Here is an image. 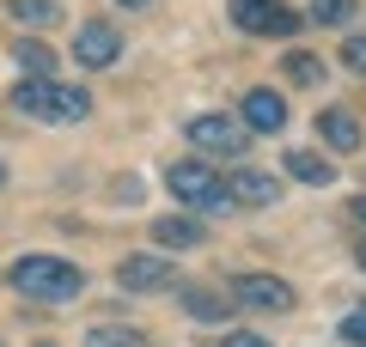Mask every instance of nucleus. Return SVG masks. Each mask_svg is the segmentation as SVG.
<instances>
[{
    "instance_id": "nucleus-1",
    "label": "nucleus",
    "mask_w": 366,
    "mask_h": 347,
    "mask_svg": "<svg viewBox=\"0 0 366 347\" xmlns=\"http://www.w3.org/2000/svg\"><path fill=\"white\" fill-rule=\"evenodd\" d=\"M13 110L31 116V122H86L92 116V98L79 86H61V79H19L13 86Z\"/></svg>"
},
{
    "instance_id": "nucleus-2",
    "label": "nucleus",
    "mask_w": 366,
    "mask_h": 347,
    "mask_svg": "<svg viewBox=\"0 0 366 347\" xmlns=\"http://www.w3.org/2000/svg\"><path fill=\"white\" fill-rule=\"evenodd\" d=\"M6 281H13V293H19V298L61 305V298H74L79 286H86V274H79L67 256H19L13 268H6Z\"/></svg>"
},
{
    "instance_id": "nucleus-3",
    "label": "nucleus",
    "mask_w": 366,
    "mask_h": 347,
    "mask_svg": "<svg viewBox=\"0 0 366 347\" xmlns=\"http://www.w3.org/2000/svg\"><path fill=\"white\" fill-rule=\"evenodd\" d=\"M165 189L177 195L183 207H202V213H220V207H232V201H226L220 171H214L208 159H177V165H165Z\"/></svg>"
},
{
    "instance_id": "nucleus-4",
    "label": "nucleus",
    "mask_w": 366,
    "mask_h": 347,
    "mask_svg": "<svg viewBox=\"0 0 366 347\" xmlns=\"http://www.w3.org/2000/svg\"><path fill=\"white\" fill-rule=\"evenodd\" d=\"M183 134L208 159H244V146H250V129L238 116H196V122H183Z\"/></svg>"
},
{
    "instance_id": "nucleus-5",
    "label": "nucleus",
    "mask_w": 366,
    "mask_h": 347,
    "mask_svg": "<svg viewBox=\"0 0 366 347\" xmlns=\"http://www.w3.org/2000/svg\"><path fill=\"white\" fill-rule=\"evenodd\" d=\"M232 25L250 31V37H293L305 19L293 13L287 0H232Z\"/></svg>"
},
{
    "instance_id": "nucleus-6",
    "label": "nucleus",
    "mask_w": 366,
    "mask_h": 347,
    "mask_svg": "<svg viewBox=\"0 0 366 347\" xmlns=\"http://www.w3.org/2000/svg\"><path fill=\"white\" fill-rule=\"evenodd\" d=\"M117 286L122 293H165L171 286V262L159 250H134V256L117 262Z\"/></svg>"
},
{
    "instance_id": "nucleus-7",
    "label": "nucleus",
    "mask_w": 366,
    "mask_h": 347,
    "mask_svg": "<svg viewBox=\"0 0 366 347\" xmlns=\"http://www.w3.org/2000/svg\"><path fill=\"white\" fill-rule=\"evenodd\" d=\"M226 201H238V207H274V201H281V177H274V171H257V165H238L232 177H226Z\"/></svg>"
},
{
    "instance_id": "nucleus-8",
    "label": "nucleus",
    "mask_w": 366,
    "mask_h": 347,
    "mask_svg": "<svg viewBox=\"0 0 366 347\" xmlns=\"http://www.w3.org/2000/svg\"><path fill=\"white\" fill-rule=\"evenodd\" d=\"M238 122H244L250 134H281V129H287V98H281V91H269V86L244 91V104H238Z\"/></svg>"
},
{
    "instance_id": "nucleus-9",
    "label": "nucleus",
    "mask_w": 366,
    "mask_h": 347,
    "mask_svg": "<svg viewBox=\"0 0 366 347\" xmlns=\"http://www.w3.org/2000/svg\"><path fill=\"white\" fill-rule=\"evenodd\" d=\"M232 293L244 298L250 311H293V305H300V298H293V286H287V281H274V274H238Z\"/></svg>"
},
{
    "instance_id": "nucleus-10",
    "label": "nucleus",
    "mask_w": 366,
    "mask_h": 347,
    "mask_svg": "<svg viewBox=\"0 0 366 347\" xmlns=\"http://www.w3.org/2000/svg\"><path fill=\"white\" fill-rule=\"evenodd\" d=\"M122 55V31L117 25H79L74 31V61L79 67H110Z\"/></svg>"
},
{
    "instance_id": "nucleus-11",
    "label": "nucleus",
    "mask_w": 366,
    "mask_h": 347,
    "mask_svg": "<svg viewBox=\"0 0 366 347\" xmlns=\"http://www.w3.org/2000/svg\"><path fill=\"white\" fill-rule=\"evenodd\" d=\"M317 129H324V141L336 146V153H354V146L366 141V134H360V116H354V110H342V104L317 116Z\"/></svg>"
},
{
    "instance_id": "nucleus-12",
    "label": "nucleus",
    "mask_w": 366,
    "mask_h": 347,
    "mask_svg": "<svg viewBox=\"0 0 366 347\" xmlns=\"http://www.w3.org/2000/svg\"><path fill=\"white\" fill-rule=\"evenodd\" d=\"M208 231H202V219H153V244L159 250H196Z\"/></svg>"
},
{
    "instance_id": "nucleus-13",
    "label": "nucleus",
    "mask_w": 366,
    "mask_h": 347,
    "mask_svg": "<svg viewBox=\"0 0 366 347\" xmlns=\"http://www.w3.org/2000/svg\"><path fill=\"white\" fill-rule=\"evenodd\" d=\"M13 55H19V67H25L31 79H55V49H49L43 37H19Z\"/></svg>"
},
{
    "instance_id": "nucleus-14",
    "label": "nucleus",
    "mask_w": 366,
    "mask_h": 347,
    "mask_svg": "<svg viewBox=\"0 0 366 347\" xmlns=\"http://www.w3.org/2000/svg\"><path fill=\"white\" fill-rule=\"evenodd\" d=\"M183 311L196 323H220L232 305H226V293H214V286H183Z\"/></svg>"
},
{
    "instance_id": "nucleus-15",
    "label": "nucleus",
    "mask_w": 366,
    "mask_h": 347,
    "mask_svg": "<svg viewBox=\"0 0 366 347\" xmlns=\"http://www.w3.org/2000/svg\"><path fill=\"white\" fill-rule=\"evenodd\" d=\"M6 19H19L31 31H49V25H61V6L55 0H6Z\"/></svg>"
},
{
    "instance_id": "nucleus-16",
    "label": "nucleus",
    "mask_w": 366,
    "mask_h": 347,
    "mask_svg": "<svg viewBox=\"0 0 366 347\" xmlns=\"http://www.w3.org/2000/svg\"><path fill=\"white\" fill-rule=\"evenodd\" d=\"M281 171H293L300 183H317V189H324V183H336V165H330V159H317V153H287V159H281Z\"/></svg>"
},
{
    "instance_id": "nucleus-17",
    "label": "nucleus",
    "mask_w": 366,
    "mask_h": 347,
    "mask_svg": "<svg viewBox=\"0 0 366 347\" xmlns=\"http://www.w3.org/2000/svg\"><path fill=\"white\" fill-rule=\"evenodd\" d=\"M281 74H287L293 86H317V79H324V61H317L312 49H287V61H281Z\"/></svg>"
},
{
    "instance_id": "nucleus-18",
    "label": "nucleus",
    "mask_w": 366,
    "mask_h": 347,
    "mask_svg": "<svg viewBox=\"0 0 366 347\" xmlns=\"http://www.w3.org/2000/svg\"><path fill=\"white\" fill-rule=\"evenodd\" d=\"M86 347H147V335L129 329V323H98V329L86 335Z\"/></svg>"
},
{
    "instance_id": "nucleus-19",
    "label": "nucleus",
    "mask_w": 366,
    "mask_h": 347,
    "mask_svg": "<svg viewBox=\"0 0 366 347\" xmlns=\"http://www.w3.org/2000/svg\"><path fill=\"white\" fill-rule=\"evenodd\" d=\"M305 19H312V25H348V19H354V0H312Z\"/></svg>"
},
{
    "instance_id": "nucleus-20",
    "label": "nucleus",
    "mask_w": 366,
    "mask_h": 347,
    "mask_svg": "<svg viewBox=\"0 0 366 347\" xmlns=\"http://www.w3.org/2000/svg\"><path fill=\"white\" fill-rule=\"evenodd\" d=\"M342 67H348V74H366V37H348V43H342Z\"/></svg>"
},
{
    "instance_id": "nucleus-21",
    "label": "nucleus",
    "mask_w": 366,
    "mask_h": 347,
    "mask_svg": "<svg viewBox=\"0 0 366 347\" xmlns=\"http://www.w3.org/2000/svg\"><path fill=\"white\" fill-rule=\"evenodd\" d=\"M342 341L366 347V305H360V311H348V317H342Z\"/></svg>"
},
{
    "instance_id": "nucleus-22",
    "label": "nucleus",
    "mask_w": 366,
    "mask_h": 347,
    "mask_svg": "<svg viewBox=\"0 0 366 347\" xmlns=\"http://www.w3.org/2000/svg\"><path fill=\"white\" fill-rule=\"evenodd\" d=\"M220 347H269V341H262V335H250V329H232Z\"/></svg>"
},
{
    "instance_id": "nucleus-23",
    "label": "nucleus",
    "mask_w": 366,
    "mask_h": 347,
    "mask_svg": "<svg viewBox=\"0 0 366 347\" xmlns=\"http://www.w3.org/2000/svg\"><path fill=\"white\" fill-rule=\"evenodd\" d=\"M348 219H354V226L366 231V195H354V201H348Z\"/></svg>"
},
{
    "instance_id": "nucleus-24",
    "label": "nucleus",
    "mask_w": 366,
    "mask_h": 347,
    "mask_svg": "<svg viewBox=\"0 0 366 347\" xmlns=\"http://www.w3.org/2000/svg\"><path fill=\"white\" fill-rule=\"evenodd\" d=\"M117 6H129V13H141V6H153V0H117Z\"/></svg>"
},
{
    "instance_id": "nucleus-25",
    "label": "nucleus",
    "mask_w": 366,
    "mask_h": 347,
    "mask_svg": "<svg viewBox=\"0 0 366 347\" xmlns=\"http://www.w3.org/2000/svg\"><path fill=\"white\" fill-rule=\"evenodd\" d=\"M0 189H6V165H0Z\"/></svg>"
},
{
    "instance_id": "nucleus-26",
    "label": "nucleus",
    "mask_w": 366,
    "mask_h": 347,
    "mask_svg": "<svg viewBox=\"0 0 366 347\" xmlns=\"http://www.w3.org/2000/svg\"><path fill=\"white\" fill-rule=\"evenodd\" d=\"M360 268H366V244H360Z\"/></svg>"
}]
</instances>
